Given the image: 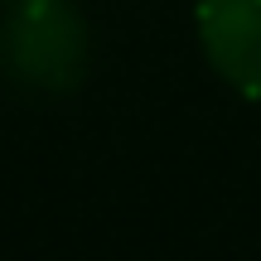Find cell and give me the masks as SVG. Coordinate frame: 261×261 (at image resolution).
Listing matches in <instances>:
<instances>
[{
  "label": "cell",
  "mask_w": 261,
  "mask_h": 261,
  "mask_svg": "<svg viewBox=\"0 0 261 261\" xmlns=\"http://www.w3.org/2000/svg\"><path fill=\"white\" fill-rule=\"evenodd\" d=\"M0 68L34 92H73L87 68V19L77 0H10Z\"/></svg>",
  "instance_id": "cell-1"
},
{
  "label": "cell",
  "mask_w": 261,
  "mask_h": 261,
  "mask_svg": "<svg viewBox=\"0 0 261 261\" xmlns=\"http://www.w3.org/2000/svg\"><path fill=\"white\" fill-rule=\"evenodd\" d=\"M208 68L242 97H261V0H198Z\"/></svg>",
  "instance_id": "cell-2"
}]
</instances>
